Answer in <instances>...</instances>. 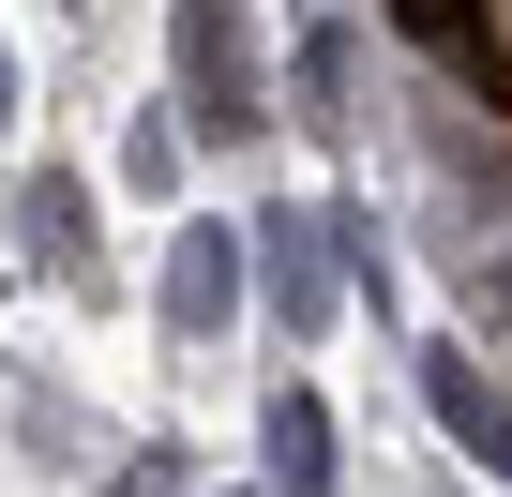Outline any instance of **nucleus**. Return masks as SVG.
<instances>
[{
  "label": "nucleus",
  "instance_id": "nucleus-1",
  "mask_svg": "<svg viewBox=\"0 0 512 497\" xmlns=\"http://www.w3.org/2000/svg\"><path fill=\"white\" fill-rule=\"evenodd\" d=\"M181 76H196V136H241V16L226 0L181 16Z\"/></svg>",
  "mask_w": 512,
  "mask_h": 497
},
{
  "label": "nucleus",
  "instance_id": "nucleus-2",
  "mask_svg": "<svg viewBox=\"0 0 512 497\" xmlns=\"http://www.w3.org/2000/svg\"><path fill=\"white\" fill-rule=\"evenodd\" d=\"M437 422H452V437H467V452H482V467L512 482V392H497V377H482L467 347H437Z\"/></svg>",
  "mask_w": 512,
  "mask_h": 497
},
{
  "label": "nucleus",
  "instance_id": "nucleus-3",
  "mask_svg": "<svg viewBox=\"0 0 512 497\" xmlns=\"http://www.w3.org/2000/svg\"><path fill=\"white\" fill-rule=\"evenodd\" d=\"M226 302H241V241H226V226H196V241H181V272H166V317H181V332H211Z\"/></svg>",
  "mask_w": 512,
  "mask_h": 497
},
{
  "label": "nucleus",
  "instance_id": "nucleus-4",
  "mask_svg": "<svg viewBox=\"0 0 512 497\" xmlns=\"http://www.w3.org/2000/svg\"><path fill=\"white\" fill-rule=\"evenodd\" d=\"M272 497H332V422H317V392L272 407Z\"/></svg>",
  "mask_w": 512,
  "mask_h": 497
},
{
  "label": "nucleus",
  "instance_id": "nucleus-5",
  "mask_svg": "<svg viewBox=\"0 0 512 497\" xmlns=\"http://www.w3.org/2000/svg\"><path fill=\"white\" fill-rule=\"evenodd\" d=\"M482 317H512V257H497V272H482Z\"/></svg>",
  "mask_w": 512,
  "mask_h": 497
},
{
  "label": "nucleus",
  "instance_id": "nucleus-6",
  "mask_svg": "<svg viewBox=\"0 0 512 497\" xmlns=\"http://www.w3.org/2000/svg\"><path fill=\"white\" fill-rule=\"evenodd\" d=\"M121 497H181V482H166V467H136V482H121Z\"/></svg>",
  "mask_w": 512,
  "mask_h": 497
}]
</instances>
